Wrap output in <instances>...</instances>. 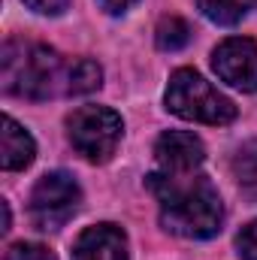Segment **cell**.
Segmentation results:
<instances>
[{"instance_id":"obj_1","label":"cell","mask_w":257,"mask_h":260,"mask_svg":"<svg viewBox=\"0 0 257 260\" xmlns=\"http://www.w3.org/2000/svg\"><path fill=\"white\" fill-rule=\"evenodd\" d=\"M148 188L160 203V224L185 239H209L224 224V206L203 173H151Z\"/></svg>"},{"instance_id":"obj_2","label":"cell","mask_w":257,"mask_h":260,"mask_svg":"<svg viewBox=\"0 0 257 260\" xmlns=\"http://www.w3.org/2000/svg\"><path fill=\"white\" fill-rule=\"evenodd\" d=\"M73 64L40 43L9 40L3 46V91L27 100H49L58 94H70Z\"/></svg>"},{"instance_id":"obj_3","label":"cell","mask_w":257,"mask_h":260,"mask_svg":"<svg viewBox=\"0 0 257 260\" xmlns=\"http://www.w3.org/2000/svg\"><path fill=\"white\" fill-rule=\"evenodd\" d=\"M167 109L185 121L200 124H230L236 118L233 100H227L218 88H212L197 70H176L167 85Z\"/></svg>"},{"instance_id":"obj_4","label":"cell","mask_w":257,"mask_h":260,"mask_svg":"<svg viewBox=\"0 0 257 260\" xmlns=\"http://www.w3.org/2000/svg\"><path fill=\"white\" fill-rule=\"evenodd\" d=\"M67 130H70L73 148L82 157L103 164L115 154L121 133H124V121L118 112H112L106 106H79L67 118Z\"/></svg>"},{"instance_id":"obj_5","label":"cell","mask_w":257,"mask_h":260,"mask_svg":"<svg viewBox=\"0 0 257 260\" xmlns=\"http://www.w3.org/2000/svg\"><path fill=\"white\" fill-rule=\"evenodd\" d=\"M82 191L70 173H46L30 191V218L40 230H61L79 212Z\"/></svg>"},{"instance_id":"obj_6","label":"cell","mask_w":257,"mask_h":260,"mask_svg":"<svg viewBox=\"0 0 257 260\" xmlns=\"http://www.w3.org/2000/svg\"><path fill=\"white\" fill-rule=\"evenodd\" d=\"M212 67L221 82L239 91H257V43L248 37H230L212 52Z\"/></svg>"},{"instance_id":"obj_7","label":"cell","mask_w":257,"mask_h":260,"mask_svg":"<svg viewBox=\"0 0 257 260\" xmlns=\"http://www.w3.org/2000/svg\"><path fill=\"white\" fill-rule=\"evenodd\" d=\"M154 157L160 173H197L206 160V148L188 130H170L157 139Z\"/></svg>"},{"instance_id":"obj_8","label":"cell","mask_w":257,"mask_h":260,"mask_svg":"<svg viewBox=\"0 0 257 260\" xmlns=\"http://www.w3.org/2000/svg\"><path fill=\"white\" fill-rule=\"evenodd\" d=\"M73 260H127V236L115 224H94L79 233Z\"/></svg>"},{"instance_id":"obj_9","label":"cell","mask_w":257,"mask_h":260,"mask_svg":"<svg viewBox=\"0 0 257 260\" xmlns=\"http://www.w3.org/2000/svg\"><path fill=\"white\" fill-rule=\"evenodd\" d=\"M37 145L30 139V133L21 127L12 115H3V136H0V167L6 173L24 170L34 164Z\"/></svg>"},{"instance_id":"obj_10","label":"cell","mask_w":257,"mask_h":260,"mask_svg":"<svg viewBox=\"0 0 257 260\" xmlns=\"http://www.w3.org/2000/svg\"><path fill=\"white\" fill-rule=\"evenodd\" d=\"M233 176H236L242 194L251 197L257 203V139L245 142L236 151V157H233Z\"/></svg>"},{"instance_id":"obj_11","label":"cell","mask_w":257,"mask_h":260,"mask_svg":"<svg viewBox=\"0 0 257 260\" xmlns=\"http://www.w3.org/2000/svg\"><path fill=\"white\" fill-rule=\"evenodd\" d=\"M197 3H200V12L209 21H215L221 27H230V24L242 21V15L254 6L257 0H197Z\"/></svg>"},{"instance_id":"obj_12","label":"cell","mask_w":257,"mask_h":260,"mask_svg":"<svg viewBox=\"0 0 257 260\" xmlns=\"http://www.w3.org/2000/svg\"><path fill=\"white\" fill-rule=\"evenodd\" d=\"M154 43H157V49H164V52H179V49H185V46L191 43V27H188V21L179 18V15L160 18V21H157V30H154Z\"/></svg>"},{"instance_id":"obj_13","label":"cell","mask_w":257,"mask_h":260,"mask_svg":"<svg viewBox=\"0 0 257 260\" xmlns=\"http://www.w3.org/2000/svg\"><path fill=\"white\" fill-rule=\"evenodd\" d=\"M103 85V70L82 58V61H73V76H70V94H91Z\"/></svg>"},{"instance_id":"obj_14","label":"cell","mask_w":257,"mask_h":260,"mask_svg":"<svg viewBox=\"0 0 257 260\" xmlns=\"http://www.w3.org/2000/svg\"><path fill=\"white\" fill-rule=\"evenodd\" d=\"M6 260H55V254L46 245H37V242H15L6 251Z\"/></svg>"},{"instance_id":"obj_15","label":"cell","mask_w":257,"mask_h":260,"mask_svg":"<svg viewBox=\"0 0 257 260\" xmlns=\"http://www.w3.org/2000/svg\"><path fill=\"white\" fill-rule=\"evenodd\" d=\"M236 248H239V257L242 260H257V221H251L248 227L239 230Z\"/></svg>"},{"instance_id":"obj_16","label":"cell","mask_w":257,"mask_h":260,"mask_svg":"<svg viewBox=\"0 0 257 260\" xmlns=\"http://www.w3.org/2000/svg\"><path fill=\"white\" fill-rule=\"evenodd\" d=\"M34 12H40V15H61L67 6H70V0H24Z\"/></svg>"},{"instance_id":"obj_17","label":"cell","mask_w":257,"mask_h":260,"mask_svg":"<svg viewBox=\"0 0 257 260\" xmlns=\"http://www.w3.org/2000/svg\"><path fill=\"white\" fill-rule=\"evenodd\" d=\"M133 3H136V0H100V6H103L106 12H112V15H121V12H127Z\"/></svg>"}]
</instances>
